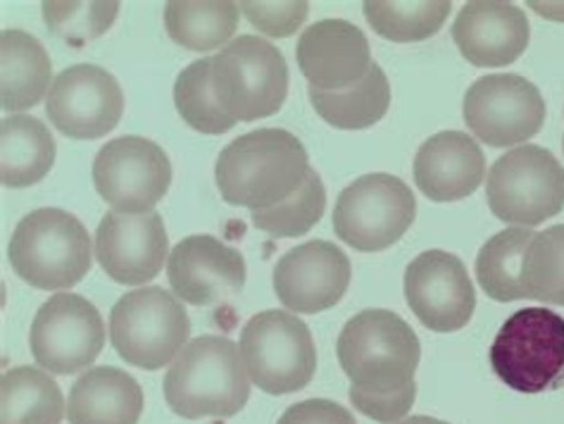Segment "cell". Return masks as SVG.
<instances>
[{"label":"cell","mask_w":564,"mask_h":424,"mask_svg":"<svg viewBox=\"0 0 564 424\" xmlns=\"http://www.w3.org/2000/svg\"><path fill=\"white\" fill-rule=\"evenodd\" d=\"M307 172L310 157L299 137L286 129H258L219 153L215 182L229 206L264 210L299 192Z\"/></svg>","instance_id":"cell-1"},{"label":"cell","mask_w":564,"mask_h":424,"mask_svg":"<svg viewBox=\"0 0 564 424\" xmlns=\"http://www.w3.org/2000/svg\"><path fill=\"white\" fill-rule=\"evenodd\" d=\"M162 389L172 413L184 420L239 415L250 399L241 348L227 336H198L176 356Z\"/></svg>","instance_id":"cell-2"},{"label":"cell","mask_w":564,"mask_h":424,"mask_svg":"<svg viewBox=\"0 0 564 424\" xmlns=\"http://www.w3.org/2000/svg\"><path fill=\"white\" fill-rule=\"evenodd\" d=\"M8 258L20 280L41 291L77 286L91 272V237L77 217L61 208L24 215L12 231Z\"/></svg>","instance_id":"cell-3"},{"label":"cell","mask_w":564,"mask_h":424,"mask_svg":"<svg viewBox=\"0 0 564 424\" xmlns=\"http://www.w3.org/2000/svg\"><path fill=\"white\" fill-rule=\"evenodd\" d=\"M336 350L352 387L377 393L412 384L422 358L420 336L393 311H362L350 317Z\"/></svg>","instance_id":"cell-4"},{"label":"cell","mask_w":564,"mask_h":424,"mask_svg":"<svg viewBox=\"0 0 564 424\" xmlns=\"http://www.w3.org/2000/svg\"><path fill=\"white\" fill-rule=\"evenodd\" d=\"M213 89L234 122L276 115L289 96V65L274 43L243 34L213 57Z\"/></svg>","instance_id":"cell-5"},{"label":"cell","mask_w":564,"mask_h":424,"mask_svg":"<svg viewBox=\"0 0 564 424\" xmlns=\"http://www.w3.org/2000/svg\"><path fill=\"white\" fill-rule=\"evenodd\" d=\"M488 360L505 387L545 393L564 387V317L547 308H522L502 322Z\"/></svg>","instance_id":"cell-6"},{"label":"cell","mask_w":564,"mask_h":424,"mask_svg":"<svg viewBox=\"0 0 564 424\" xmlns=\"http://www.w3.org/2000/svg\"><path fill=\"white\" fill-rule=\"evenodd\" d=\"M191 319L184 303L162 286L129 291L110 313V341L124 362L162 370L188 344Z\"/></svg>","instance_id":"cell-7"},{"label":"cell","mask_w":564,"mask_h":424,"mask_svg":"<svg viewBox=\"0 0 564 424\" xmlns=\"http://www.w3.org/2000/svg\"><path fill=\"white\" fill-rule=\"evenodd\" d=\"M241 356L250 382L272 396L295 393L313 382L317 348L305 322L289 311H262L241 329Z\"/></svg>","instance_id":"cell-8"},{"label":"cell","mask_w":564,"mask_h":424,"mask_svg":"<svg viewBox=\"0 0 564 424\" xmlns=\"http://www.w3.org/2000/svg\"><path fill=\"white\" fill-rule=\"evenodd\" d=\"M486 198L505 225H543L564 208V167L551 151L524 143L488 170Z\"/></svg>","instance_id":"cell-9"},{"label":"cell","mask_w":564,"mask_h":424,"mask_svg":"<svg viewBox=\"0 0 564 424\" xmlns=\"http://www.w3.org/2000/svg\"><path fill=\"white\" fill-rule=\"evenodd\" d=\"M417 200L412 188L377 172L365 174L340 192L334 208L336 237L360 253H379L403 239L412 227Z\"/></svg>","instance_id":"cell-10"},{"label":"cell","mask_w":564,"mask_h":424,"mask_svg":"<svg viewBox=\"0 0 564 424\" xmlns=\"http://www.w3.org/2000/svg\"><path fill=\"white\" fill-rule=\"evenodd\" d=\"M172 163L162 145L143 137L108 141L94 160V186L115 213H153L167 196Z\"/></svg>","instance_id":"cell-11"},{"label":"cell","mask_w":564,"mask_h":424,"mask_svg":"<svg viewBox=\"0 0 564 424\" xmlns=\"http://www.w3.org/2000/svg\"><path fill=\"white\" fill-rule=\"evenodd\" d=\"M29 346L39 368L51 374H77L100 356L106 325L91 301L61 291L39 308Z\"/></svg>","instance_id":"cell-12"},{"label":"cell","mask_w":564,"mask_h":424,"mask_svg":"<svg viewBox=\"0 0 564 424\" xmlns=\"http://www.w3.org/2000/svg\"><path fill=\"white\" fill-rule=\"evenodd\" d=\"M463 115L479 141L508 149L539 134L545 122V100L524 77L488 75L467 89Z\"/></svg>","instance_id":"cell-13"},{"label":"cell","mask_w":564,"mask_h":424,"mask_svg":"<svg viewBox=\"0 0 564 424\" xmlns=\"http://www.w3.org/2000/svg\"><path fill=\"white\" fill-rule=\"evenodd\" d=\"M124 112L122 86L98 65H72L55 77L46 115L61 134L77 141L108 137Z\"/></svg>","instance_id":"cell-14"},{"label":"cell","mask_w":564,"mask_h":424,"mask_svg":"<svg viewBox=\"0 0 564 424\" xmlns=\"http://www.w3.org/2000/svg\"><path fill=\"white\" fill-rule=\"evenodd\" d=\"M405 301L426 329L459 331L477 308V291L465 262L445 251H424L405 270Z\"/></svg>","instance_id":"cell-15"},{"label":"cell","mask_w":564,"mask_h":424,"mask_svg":"<svg viewBox=\"0 0 564 424\" xmlns=\"http://www.w3.org/2000/svg\"><path fill=\"white\" fill-rule=\"evenodd\" d=\"M350 260L332 241H307L279 258L274 294L295 315L329 311L350 286Z\"/></svg>","instance_id":"cell-16"},{"label":"cell","mask_w":564,"mask_h":424,"mask_svg":"<svg viewBox=\"0 0 564 424\" xmlns=\"http://www.w3.org/2000/svg\"><path fill=\"white\" fill-rule=\"evenodd\" d=\"M170 239L162 217L153 213H108L96 229V258L110 280L124 286L153 282L165 268Z\"/></svg>","instance_id":"cell-17"},{"label":"cell","mask_w":564,"mask_h":424,"mask_svg":"<svg viewBox=\"0 0 564 424\" xmlns=\"http://www.w3.org/2000/svg\"><path fill=\"white\" fill-rule=\"evenodd\" d=\"M167 276L176 298L207 308L241 294L246 286V260L236 248L210 233H193L172 248Z\"/></svg>","instance_id":"cell-18"},{"label":"cell","mask_w":564,"mask_h":424,"mask_svg":"<svg viewBox=\"0 0 564 424\" xmlns=\"http://www.w3.org/2000/svg\"><path fill=\"white\" fill-rule=\"evenodd\" d=\"M295 61L310 86L319 91L350 89L375 65L362 29L346 20L310 24L295 46Z\"/></svg>","instance_id":"cell-19"},{"label":"cell","mask_w":564,"mask_h":424,"mask_svg":"<svg viewBox=\"0 0 564 424\" xmlns=\"http://www.w3.org/2000/svg\"><path fill=\"white\" fill-rule=\"evenodd\" d=\"M527 12L514 3L474 0L457 12L453 41L467 63L505 67L517 63L529 46Z\"/></svg>","instance_id":"cell-20"},{"label":"cell","mask_w":564,"mask_h":424,"mask_svg":"<svg viewBox=\"0 0 564 424\" xmlns=\"http://www.w3.org/2000/svg\"><path fill=\"white\" fill-rule=\"evenodd\" d=\"M484 177V151L465 131H438L414 157V184L429 200H463L477 192Z\"/></svg>","instance_id":"cell-21"},{"label":"cell","mask_w":564,"mask_h":424,"mask_svg":"<svg viewBox=\"0 0 564 424\" xmlns=\"http://www.w3.org/2000/svg\"><path fill=\"white\" fill-rule=\"evenodd\" d=\"M143 391L117 368H88L69 389V424H139Z\"/></svg>","instance_id":"cell-22"},{"label":"cell","mask_w":564,"mask_h":424,"mask_svg":"<svg viewBox=\"0 0 564 424\" xmlns=\"http://www.w3.org/2000/svg\"><path fill=\"white\" fill-rule=\"evenodd\" d=\"M53 63L43 43L22 29L0 34V106L22 112L39 106L53 86Z\"/></svg>","instance_id":"cell-23"},{"label":"cell","mask_w":564,"mask_h":424,"mask_svg":"<svg viewBox=\"0 0 564 424\" xmlns=\"http://www.w3.org/2000/svg\"><path fill=\"white\" fill-rule=\"evenodd\" d=\"M55 165V139L36 117L10 115L0 122V182L10 188L39 184Z\"/></svg>","instance_id":"cell-24"},{"label":"cell","mask_w":564,"mask_h":424,"mask_svg":"<svg viewBox=\"0 0 564 424\" xmlns=\"http://www.w3.org/2000/svg\"><path fill=\"white\" fill-rule=\"evenodd\" d=\"M307 94L310 104L326 124L346 131L375 127L391 106V84L377 63L350 89L319 91L315 86H307Z\"/></svg>","instance_id":"cell-25"},{"label":"cell","mask_w":564,"mask_h":424,"mask_svg":"<svg viewBox=\"0 0 564 424\" xmlns=\"http://www.w3.org/2000/svg\"><path fill=\"white\" fill-rule=\"evenodd\" d=\"M63 391L39 368L20 365L0 379V424H61Z\"/></svg>","instance_id":"cell-26"},{"label":"cell","mask_w":564,"mask_h":424,"mask_svg":"<svg viewBox=\"0 0 564 424\" xmlns=\"http://www.w3.org/2000/svg\"><path fill=\"white\" fill-rule=\"evenodd\" d=\"M239 3H182L172 0L165 6L167 34L180 46L205 53L225 48L239 26Z\"/></svg>","instance_id":"cell-27"},{"label":"cell","mask_w":564,"mask_h":424,"mask_svg":"<svg viewBox=\"0 0 564 424\" xmlns=\"http://www.w3.org/2000/svg\"><path fill=\"white\" fill-rule=\"evenodd\" d=\"M536 231L508 227L488 239L477 256V280L488 298L498 303L522 301V260Z\"/></svg>","instance_id":"cell-28"},{"label":"cell","mask_w":564,"mask_h":424,"mask_svg":"<svg viewBox=\"0 0 564 424\" xmlns=\"http://www.w3.org/2000/svg\"><path fill=\"white\" fill-rule=\"evenodd\" d=\"M453 10L451 0H426V3H393V0H367L362 12L369 26L393 43H420L441 32Z\"/></svg>","instance_id":"cell-29"},{"label":"cell","mask_w":564,"mask_h":424,"mask_svg":"<svg viewBox=\"0 0 564 424\" xmlns=\"http://www.w3.org/2000/svg\"><path fill=\"white\" fill-rule=\"evenodd\" d=\"M174 106L184 122L200 134H227L239 122L221 110L213 89V57L191 63L174 81Z\"/></svg>","instance_id":"cell-30"},{"label":"cell","mask_w":564,"mask_h":424,"mask_svg":"<svg viewBox=\"0 0 564 424\" xmlns=\"http://www.w3.org/2000/svg\"><path fill=\"white\" fill-rule=\"evenodd\" d=\"M524 296L564 305V225L536 231L522 260Z\"/></svg>","instance_id":"cell-31"},{"label":"cell","mask_w":564,"mask_h":424,"mask_svg":"<svg viewBox=\"0 0 564 424\" xmlns=\"http://www.w3.org/2000/svg\"><path fill=\"white\" fill-rule=\"evenodd\" d=\"M326 210V188L319 174L310 167L305 182L299 192L281 200L274 208L250 210L252 225L260 231L272 233L279 239H295L303 237L313 229Z\"/></svg>","instance_id":"cell-32"},{"label":"cell","mask_w":564,"mask_h":424,"mask_svg":"<svg viewBox=\"0 0 564 424\" xmlns=\"http://www.w3.org/2000/svg\"><path fill=\"white\" fill-rule=\"evenodd\" d=\"M43 20L48 32L57 39L67 41L69 46L82 48L84 43L102 36L117 20L120 3H57L46 0L41 3Z\"/></svg>","instance_id":"cell-33"},{"label":"cell","mask_w":564,"mask_h":424,"mask_svg":"<svg viewBox=\"0 0 564 424\" xmlns=\"http://www.w3.org/2000/svg\"><path fill=\"white\" fill-rule=\"evenodd\" d=\"M241 12L258 32L286 39L293 36L305 24L310 14V3H239Z\"/></svg>","instance_id":"cell-34"},{"label":"cell","mask_w":564,"mask_h":424,"mask_svg":"<svg viewBox=\"0 0 564 424\" xmlns=\"http://www.w3.org/2000/svg\"><path fill=\"white\" fill-rule=\"evenodd\" d=\"M348 396L350 403L355 405V411H360L365 417L377 420L381 424H395L403 420L414 405V399H417V384L412 382L391 393H377L360 387H350Z\"/></svg>","instance_id":"cell-35"},{"label":"cell","mask_w":564,"mask_h":424,"mask_svg":"<svg viewBox=\"0 0 564 424\" xmlns=\"http://www.w3.org/2000/svg\"><path fill=\"white\" fill-rule=\"evenodd\" d=\"M276 424H358L348 407L326 399H310L291 405Z\"/></svg>","instance_id":"cell-36"},{"label":"cell","mask_w":564,"mask_h":424,"mask_svg":"<svg viewBox=\"0 0 564 424\" xmlns=\"http://www.w3.org/2000/svg\"><path fill=\"white\" fill-rule=\"evenodd\" d=\"M529 8L533 12L543 14V18H547V20L564 22V3H539V0H531Z\"/></svg>","instance_id":"cell-37"},{"label":"cell","mask_w":564,"mask_h":424,"mask_svg":"<svg viewBox=\"0 0 564 424\" xmlns=\"http://www.w3.org/2000/svg\"><path fill=\"white\" fill-rule=\"evenodd\" d=\"M395 424H448V422L436 420V417H426V415H414V417H408V420H400Z\"/></svg>","instance_id":"cell-38"},{"label":"cell","mask_w":564,"mask_h":424,"mask_svg":"<svg viewBox=\"0 0 564 424\" xmlns=\"http://www.w3.org/2000/svg\"><path fill=\"white\" fill-rule=\"evenodd\" d=\"M562 149H564V139H562Z\"/></svg>","instance_id":"cell-39"}]
</instances>
